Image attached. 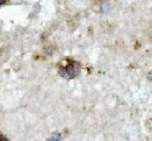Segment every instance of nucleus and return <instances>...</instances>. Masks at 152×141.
Instances as JSON below:
<instances>
[{
    "label": "nucleus",
    "instance_id": "obj_3",
    "mask_svg": "<svg viewBox=\"0 0 152 141\" xmlns=\"http://www.w3.org/2000/svg\"><path fill=\"white\" fill-rule=\"evenodd\" d=\"M7 140V138H5V137H2L1 135H0V141H6Z\"/></svg>",
    "mask_w": 152,
    "mask_h": 141
},
{
    "label": "nucleus",
    "instance_id": "obj_2",
    "mask_svg": "<svg viewBox=\"0 0 152 141\" xmlns=\"http://www.w3.org/2000/svg\"><path fill=\"white\" fill-rule=\"evenodd\" d=\"M61 139V135L60 133H55V134H53L52 137L48 138V140H60Z\"/></svg>",
    "mask_w": 152,
    "mask_h": 141
},
{
    "label": "nucleus",
    "instance_id": "obj_1",
    "mask_svg": "<svg viewBox=\"0 0 152 141\" xmlns=\"http://www.w3.org/2000/svg\"><path fill=\"white\" fill-rule=\"evenodd\" d=\"M80 73V64L76 61H70L66 65L59 68V74L63 78L73 79L78 76Z\"/></svg>",
    "mask_w": 152,
    "mask_h": 141
},
{
    "label": "nucleus",
    "instance_id": "obj_4",
    "mask_svg": "<svg viewBox=\"0 0 152 141\" xmlns=\"http://www.w3.org/2000/svg\"><path fill=\"white\" fill-rule=\"evenodd\" d=\"M3 1H4V0H0V6H1L2 4H3Z\"/></svg>",
    "mask_w": 152,
    "mask_h": 141
}]
</instances>
